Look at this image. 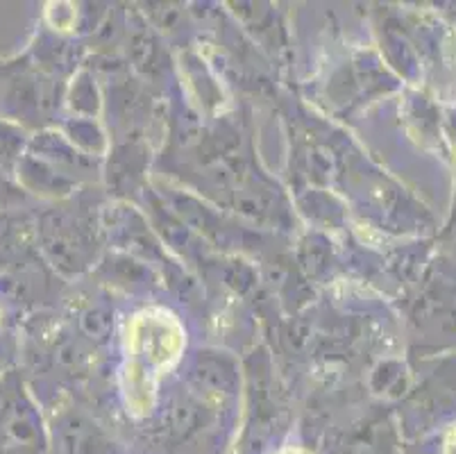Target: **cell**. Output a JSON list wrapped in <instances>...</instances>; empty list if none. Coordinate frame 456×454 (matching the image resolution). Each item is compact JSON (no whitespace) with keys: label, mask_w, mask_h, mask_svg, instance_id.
Listing matches in <instances>:
<instances>
[{"label":"cell","mask_w":456,"mask_h":454,"mask_svg":"<svg viewBox=\"0 0 456 454\" xmlns=\"http://www.w3.org/2000/svg\"><path fill=\"white\" fill-rule=\"evenodd\" d=\"M184 325L164 307H146L127 323L121 389L127 414L143 418L157 402L159 382L184 352Z\"/></svg>","instance_id":"cell-1"},{"label":"cell","mask_w":456,"mask_h":454,"mask_svg":"<svg viewBox=\"0 0 456 454\" xmlns=\"http://www.w3.org/2000/svg\"><path fill=\"white\" fill-rule=\"evenodd\" d=\"M445 454H456V425L447 432V439H445Z\"/></svg>","instance_id":"cell-2"}]
</instances>
